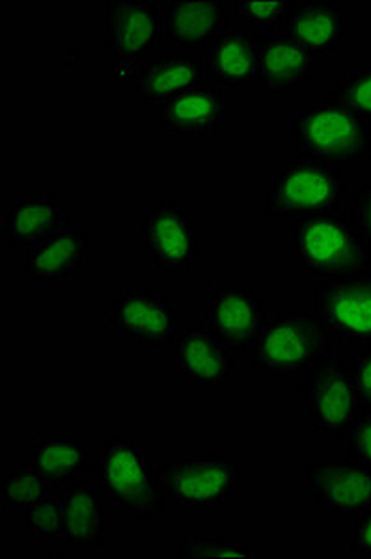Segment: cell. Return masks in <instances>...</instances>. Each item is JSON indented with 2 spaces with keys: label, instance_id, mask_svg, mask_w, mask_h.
<instances>
[{
  "label": "cell",
  "instance_id": "1",
  "mask_svg": "<svg viewBox=\"0 0 371 559\" xmlns=\"http://www.w3.org/2000/svg\"><path fill=\"white\" fill-rule=\"evenodd\" d=\"M294 142L302 159L339 168L366 165L371 160V121L325 97L323 102L297 107Z\"/></svg>",
  "mask_w": 371,
  "mask_h": 559
},
{
  "label": "cell",
  "instance_id": "2",
  "mask_svg": "<svg viewBox=\"0 0 371 559\" xmlns=\"http://www.w3.org/2000/svg\"><path fill=\"white\" fill-rule=\"evenodd\" d=\"M105 502L129 509L135 521L159 522L167 508L157 492V464L131 432L115 435L96 466Z\"/></svg>",
  "mask_w": 371,
  "mask_h": 559
},
{
  "label": "cell",
  "instance_id": "3",
  "mask_svg": "<svg viewBox=\"0 0 371 559\" xmlns=\"http://www.w3.org/2000/svg\"><path fill=\"white\" fill-rule=\"evenodd\" d=\"M346 197L344 168L299 157L271 179L265 211L284 223H304L344 213Z\"/></svg>",
  "mask_w": 371,
  "mask_h": 559
},
{
  "label": "cell",
  "instance_id": "4",
  "mask_svg": "<svg viewBox=\"0 0 371 559\" xmlns=\"http://www.w3.org/2000/svg\"><path fill=\"white\" fill-rule=\"evenodd\" d=\"M163 36V2L109 0L103 12L105 73L122 88L135 81L136 71Z\"/></svg>",
  "mask_w": 371,
  "mask_h": 559
},
{
  "label": "cell",
  "instance_id": "5",
  "mask_svg": "<svg viewBox=\"0 0 371 559\" xmlns=\"http://www.w3.org/2000/svg\"><path fill=\"white\" fill-rule=\"evenodd\" d=\"M331 345L312 313L265 312L252 366L256 373H308L333 356Z\"/></svg>",
  "mask_w": 371,
  "mask_h": 559
},
{
  "label": "cell",
  "instance_id": "6",
  "mask_svg": "<svg viewBox=\"0 0 371 559\" xmlns=\"http://www.w3.org/2000/svg\"><path fill=\"white\" fill-rule=\"evenodd\" d=\"M295 258L315 280L371 271V250L349 215H331L289 226Z\"/></svg>",
  "mask_w": 371,
  "mask_h": 559
},
{
  "label": "cell",
  "instance_id": "7",
  "mask_svg": "<svg viewBox=\"0 0 371 559\" xmlns=\"http://www.w3.org/2000/svg\"><path fill=\"white\" fill-rule=\"evenodd\" d=\"M241 468L223 452L157 464V492L165 508H218L239 490Z\"/></svg>",
  "mask_w": 371,
  "mask_h": 559
},
{
  "label": "cell",
  "instance_id": "8",
  "mask_svg": "<svg viewBox=\"0 0 371 559\" xmlns=\"http://www.w3.org/2000/svg\"><path fill=\"white\" fill-rule=\"evenodd\" d=\"M181 308L155 286L129 282L105 313V326L128 344L165 347L180 334Z\"/></svg>",
  "mask_w": 371,
  "mask_h": 559
},
{
  "label": "cell",
  "instance_id": "9",
  "mask_svg": "<svg viewBox=\"0 0 371 559\" xmlns=\"http://www.w3.org/2000/svg\"><path fill=\"white\" fill-rule=\"evenodd\" d=\"M312 316L331 344H371V271L315 280Z\"/></svg>",
  "mask_w": 371,
  "mask_h": 559
},
{
  "label": "cell",
  "instance_id": "10",
  "mask_svg": "<svg viewBox=\"0 0 371 559\" xmlns=\"http://www.w3.org/2000/svg\"><path fill=\"white\" fill-rule=\"evenodd\" d=\"M265 312V299L250 284L218 282L207 292L202 324L234 355L252 356Z\"/></svg>",
  "mask_w": 371,
  "mask_h": 559
},
{
  "label": "cell",
  "instance_id": "11",
  "mask_svg": "<svg viewBox=\"0 0 371 559\" xmlns=\"http://www.w3.org/2000/svg\"><path fill=\"white\" fill-rule=\"evenodd\" d=\"M301 394L315 431L344 435L364 411L349 362L338 356L333 355L308 371Z\"/></svg>",
  "mask_w": 371,
  "mask_h": 559
},
{
  "label": "cell",
  "instance_id": "12",
  "mask_svg": "<svg viewBox=\"0 0 371 559\" xmlns=\"http://www.w3.org/2000/svg\"><path fill=\"white\" fill-rule=\"evenodd\" d=\"M147 263L163 273H183L199 258L196 215L191 207L165 200L147 211L142 223Z\"/></svg>",
  "mask_w": 371,
  "mask_h": 559
},
{
  "label": "cell",
  "instance_id": "13",
  "mask_svg": "<svg viewBox=\"0 0 371 559\" xmlns=\"http://www.w3.org/2000/svg\"><path fill=\"white\" fill-rule=\"evenodd\" d=\"M302 477L318 508L355 522L371 509V471L352 459L314 461Z\"/></svg>",
  "mask_w": 371,
  "mask_h": 559
},
{
  "label": "cell",
  "instance_id": "14",
  "mask_svg": "<svg viewBox=\"0 0 371 559\" xmlns=\"http://www.w3.org/2000/svg\"><path fill=\"white\" fill-rule=\"evenodd\" d=\"M91 261V239L77 224H65L57 234L47 237L25 255V273L28 282L58 286L75 282Z\"/></svg>",
  "mask_w": 371,
  "mask_h": 559
},
{
  "label": "cell",
  "instance_id": "15",
  "mask_svg": "<svg viewBox=\"0 0 371 559\" xmlns=\"http://www.w3.org/2000/svg\"><path fill=\"white\" fill-rule=\"evenodd\" d=\"M70 223L68 211L57 194L21 192L4 211L2 237L13 250L28 252Z\"/></svg>",
  "mask_w": 371,
  "mask_h": 559
},
{
  "label": "cell",
  "instance_id": "16",
  "mask_svg": "<svg viewBox=\"0 0 371 559\" xmlns=\"http://www.w3.org/2000/svg\"><path fill=\"white\" fill-rule=\"evenodd\" d=\"M173 364L192 386L223 388L234 377L236 355L200 323L173 340Z\"/></svg>",
  "mask_w": 371,
  "mask_h": 559
},
{
  "label": "cell",
  "instance_id": "17",
  "mask_svg": "<svg viewBox=\"0 0 371 559\" xmlns=\"http://www.w3.org/2000/svg\"><path fill=\"white\" fill-rule=\"evenodd\" d=\"M265 39L256 38L241 26L226 28L207 47V83L218 90L258 88L260 49Z\"/></svg>",
  "mask_w": 371,
  "mask_h": 559
},
{
  "label": "cell",
  "instance_id": "18",
  "mask_svg": "<svg viewBox=\"0 0 371 559\" xmlns=\"http://www.w3.org/2000/svg\"><path fill=\"white\" fill-rule=\"evenodd\" d=\"M207 83L205 62L189 55L181 58H147L129 86L139 105H165Z\"/></svg>",
  "mask_w": 371,
  "mask_h": 559
},
{
  "label": "cell",
  "instance_id": "19",
  "mask_svg": "<svg viewBox=\"0 0 371 559\" xmlns=\"http://www.w3.org/2000/svg\"><path fill=\"white\" fill-rule=\"evenodd\" d=\"M346 7L338 0H295L284 34L307 49L314 60L333 57L344 45Z\"/></svg>",
  "mask_w": 371,
  "mask_h": 559
},
{
  "label": "cell",
  "instance_id": "20",
  "mask_svg": "<svg viewBox=\"0 0 371 559\" xmlns=\"http://www.w3.org/2000/svg\"><path fill=\"white\" fill-rule=\"evenodd\" d=\"M31 463L46 477L51 489H65L88 481L94 472V457L88 445L73 432H41L34 439Z\"/></svg>",
  "mask_w": 371,
  "mask_h": 559
},
{
  "label": "cell",
  "instance_id": "21",
  "mask_svg": "<svg viewBox=\"0 0 371 559\" xmlns=\"http://www.w3.org/2000/svg\"><path fill=\"white\" fill-rule=\"evenodd\" d=\"M157 126L168 134L213 136L225 133L226 99L223 90L205 83L160 105Z\"/></svg>",
  "mask_w": 371,
  "mask_h": 559
},
{
  "label": "cell",
  "instance_id": "22",
  "mask_svg": "<svg viewBox=\"0 0 371 559\" xmlns=\"http://www.w3.org/2000/svg\"><path fill=\"white\" fill-rule=\"evenodd\" d=\"M103 500L86 481L62 489V524L57 537L60 547L73 552L105 550Z\"/></svg>",
  "mask_w": 371,
  "mask_h": 559
},
{
  "label": "cell",
  "instance_id": "23",
  "mask_svg": "<svg viewBox=\"0 0 371 559\" xmlns=\"http://www.w3.org/2000/svg\"><path fill=\"white\" fill-rule=\"evenodd\" d=\"M314 57L286 34H276L263 41L258 64V88L270 94L304 90L314 81Z\"/></svg>",
  "mask_w": 371,
  "mask_h": 559
},
{
  "label": "cell",
  "instance_id": "24",
  "mask_svg": "<svg viewBox=\"0 0 371 559\" xmlns=\"http://www.w3.org/2000/svg\"><path fill=\"white\" fill-rule=\"evenodd\" d=\"M228 28L225 2H163V36L160 44L173 47L207 45Z\"/></svg>",
  "mask_w": 371,
  "mask_h": 559
},
{
  "label": "cell",
  "instance_id": "25",
  "mask_svg": "<svg viewBox=\"0 0 371 559\" xmlns=\"http://www.w3.org/2000/svg\"><path fill=\"white\" fill-rule=\"evenodd\" d=\"M294 7L295 0H239L236 2L237 20L247 33L260 39H267L286 31Z\"/></svg>",
  "mask_w": 371,
  "mask_h": 559
},
{
  "label": "cell",
  "instance_id": "26",
  "mask_svg": "<svg viewBox=\"0 0 371 559\" xmlns=\"http://www.w3.org/2000/svg\"><path fill=\"white\" fill-rule=\"evenodd\" d=\"M51 489L31 461L13 464L0 479V500L4 508H28L39 496Z\"/></svg>",
  "mask_w": 371,
  "mask_h": 559
},
{
  "label": "cell",
  "instance_id": "27",
  "mask_svg": "<svg viewBox=\"0 0 371 559\" xmlns=\"http://www.w3.org/2000/svg\"><path fill=\"white\" fill-rule=\"evenodd\" d=\"M328 99L346 105L371 121V60H360L359 64L336 84Z\"/></svg>",
  "mask_w": 371,
  "mask_h": 559
},
{
  "label": "cell",
  "instance_id": "28",
  "mask_svg": "<svg viewBox=\"0 0 371 559\" xmlns=\"http://www.w3.org/2000/svg\"><path fill=\"white\" fill-rule=\"evenodd\" d=\"M62 524V490L49 489L26 508L25 527L34 539L58 537Z\"/></svg>",
  "mask_w": 371,
  "mask_h": 559
},
{
  "label": "cell",
  "instance_id": "29",
  "mask_svg": "<svg viewBox=\"0 0 371 559\" xmlns=\"http://www.w3.org/2000/svg\"><path fill=\"white\" fill-rule=\"evenodd\" d=\"M181 558H254V552L234 537H213V535H189L180 540L178 547Z\"/></svg>",
  "mask_w": 371,
  "mask_h": 559
},
{
  "label": "cell",
  "instance_id": "30",
  "mask_svg": "<svg viewBox=\"0 0 371 559\" xmlns=\"http://www.w3.org/2000/svg\"><path fill=\"white\" fill-rule=\"evenodd\" d=\"M339 437L346 444L349 459L371 471V408H364L357 421Z\"/></svg>",
  "mask_w": 371,
  "mask_h": 559
},
{
  "label": "cell",
  "instance_id": "31",
  "mask_svg": "<svg viewBox=\"0 0 371 559\" xmlns=\"http://www.w3.org/2000/svg\"><path fill=\"white\" fill-rule=\"evenodd\" d=\"M349 218L371 250V176L360 179L351 198Z\"/></svg>",
  "mask_w": 371,
  "mask_h": 559
},
{
  "label": "cell",
  "instance_id": "32",
  "mask_svg": "<svg viewBox=\"0 0 371 559\" xmlns=\"http://www.w3.org/2000/svg\"><path fill=\"white\" fill-rule=\"evenodd\" d=\"M352 382L364 408H371V344L360 347L359 353L349 360Z\"/></svg>",
  "mask_w": 371,
  "mask_h": 559
},
{
  "label": "cell",
  "instance_id": "33",
  "mask_svg": "<svg viewBox=\"0 0 371 559\" xmlns=\"http://www.w3.org/2000/svg\"><path fill=\"white\" fill-rule=\"evenodd\" d=\"M347 550L371 558V509L355 521L351 539L347 540Z\"/></svg>",
  "mask_w": 371,
  "mask_h": 559
}]
</instances>
